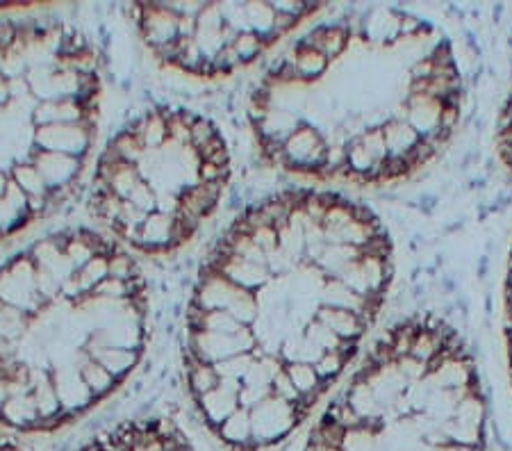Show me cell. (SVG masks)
I'll list each match as a JSON object with an SVG mask.
<instances>
[{
  "instance_id": "obj_17",
  "label": "cell",
  "mask_w": 512,
  "mask_h": 451,
  "mask_svg": "<svg viewBox=\"0 0 512 451\" xmlns=\"http://www.w3.org/2000/svg\"><path fill=\"white\" fill-rule=\"evenodd\" d=\"M253 363H255V351H253V354H239V356L221 360V363L214 365V369H217V374H219L221 381L244 383L246 374L251 372Z\"/></svg>"
},
{
  "instance_id": "obj_6",
  "label": "cell",
  "mask_w": 512,
  "mask_h": 451,
  "mask_svg": "<svg viewBox=\"0 0 512 451\" xmlns=\"http://www.w3.org/2000/svg\"><path fill=\"white\" fill-rule=\"evenodd\" d=\"M239 390L242 383L221 381L208 395L196 399V410L208 429H219L239 408Z\"/></svg>"
},
{
  "instance_id": "obj_2",
  "label": "cell",
  "mask_w": 512,
  "mask_h": 451,
  "mask_svg": "<svg viewBox=\"0 0 512 451\" xmlns=\"http://www.w3.org/2000/svg\"><path fill=\"white\" fill-rule=\"evenodd\" d=\"M328 144L324 133L312 123H303L283 144V169L299 176L319 178L326 167Z\"/></svg>"
},
{
  "instance_id": "obj_3",
  "label": "cell",
  "mask_w": 512,
  "mask_h": 451,
  "mask_svg": "<svg viewBox=\"0 0 512 451\" xmlns=\"http://www.w3.org/2000/svg\"><path fill=\"white\" fill-rule=\"evenodd\" d=\"M96 126L82 123H53V126L35 128V149L48 153H62L85 160L94 149Z\"/></svg>"
},
{
  "instance_id": "obj_1",
  "label": "cell",
  "mask_w": 512,
  "mask_h": 451,
  "mask_svg": "<svg viewBox=\"0 0 512 451\" xmlns=\"http://www.w3.org/2000/svg\"><path fill=\"white\" fill-rule=\"evenodd\" d=\"M308 415L301 406L289 404L278 397H267L258 406L251 408L253 442L255 451L276 449L299 429V422Z\"/></svg>"
},
{
  "instance_id": "obj_8",
  "label": "cell",
  "mask_w": 512,
  "mask_h": 451,
  "mask_svg": "<svg viewBox=\"0 0 512 451\" xmlns=\"http://www.w3.org/2000/svg\"><path fill=\"white\" fill-rule=\"evenodd\" d=\"M285 62L292 64L296 76L303 82V85H312V82L321 80L330 69V60L328 57L317 51V48L305 46V44H292L289 48H285Z\"/></svg>"
},
{
  "instance_id": "obj_20",
  "label": "cell",
  "mask_w": 512,
  "mask_h": 451,
  "mask_svg": "<svg viewBox=\"0 0 512 451\" xmlns=\"http://www.w3.org/2000/svg\"><path fill=\"white\" fill-rule=\"evenodd\" d=\"M506 338H508V351L512 358V317H508V315H506Z\"/></svg>"
},
{
  "instance_id": "obj_12",
  "label": "cell",
  "mask_w": 512,
  "mask_h": 451,
  "mask_svg": "<svg viewBox=\"0 0 512 451\" xmlns=\"http://www.w3.org/2000/svg\"><path fill=\"white\" fill-rule=\"evenodd\" d=\"M35 126H53V123H82L87 121V108L80 101H44L32 112Z\"/></svg>"
},
{
  "instance_id": "obj_7",
  "label": "cell",
  "mask_w": 512,
  "mask_h": 451,
  "mask_svg": "<svg viewBox=\"0 0 512 451\" xmlns=\"http://www.w3.org/2000/svg\"><path fill=\"white\" fill-rule=\"evenodd\" d=\"M299 44L317 48L333 64L351 48V32L344 23H317L308 32H303Z\"/></svg>"
},
{
  "instance_id": "obj_15",
  "label": "cell",
  "mask_w": 512,
  "mask_h": 451,
  "mask_svg": "<svg viewBox=\"0 0 512 451\" xmlns=\"http://www.w3.org/2000/svg\"><path fill=\"white\" fill-rule=\"evenodd\" d=\"M383 431L385 429H376V426H369V424L355 426V429L344 431L340 449L342 451H378Z\"/></svg>"
},
{
  "instance_id": "obj_14",
  "label": "cell",
  "mask_w": 512,
  "mask_h": 451,
  "mask_svg": "<svg viewBox=\"0 0 512 451\" xmlns=\"http://www.w3.org/2000/svg\"><path fill=\"white\" fill-rule=\"evenodd\" d=\"M230 46H233V51L237 53L239 62H242L244 69L253 67V64H258L260 60H264V55H267V51H269L267 39L260 37L258 32H253V30L239 32Z\"/></svg>"
},
{
  "instance_id": "obj_13",
  "label": "cell",
  "mask_w": 512,
  "mask_h": 451,
  "mask_svg": "<svg viewBox=\"0 0 512 451\" xmlns=\"http://www.w3.org/2000/svg\"><path fill=\"white\" fill-rule=\"evenodd\" d=\"M383 135H385V144H387V153H390V158L408 160V155L415 151L417 144L421 142L417 130L412 128L406 119L387 121L383 126Z\"/></svg>"
},
{
  "instance_id": "obj_22",
  "label": "cell",
  "mask_w": 512,
  "mask_h": 451,
  "mask_svg": "<svg viewBox=\"0 0 512 451\" xmlns=\"http://www.w3.org/2000/svg\"><path fill=\"white\" fill-rule=\"evenodd\" d=\"M510 376H512V358H510Z\"/></svg>"
},
{
  "instance_id": "obj_11",
  "label": "cell",
  "mask_w": 512,
  "mask_h": 451,
  "mask_svg": "<svg viewBox=\"0 0 512 451\" xmlns=\"http://www.w3.org/2000/svg\"><path fill=\"white\" fill-rule=\"evenodd\" d=\"M315 319H319L321 324L330 328V331H333L342 342H360L362 335L367 333L365 319H362L360 315L351 313V310L319 306Z\"/></svg>"
},
{
  "instance_id": "obj_5",
  "label": "cell",
  "mask_w": 512,
  "mask_h": 451,
  "mask_svg": "<svg viewBox=\"0 0 512 451\" xmlns=\"http://www.w3.org/2000/svg\"><path fill=\"white\" fill-rule=\"evenodd\" d=\"M178 21L180 16L169 10L167 3L144 5V16L139 23V37L144 39L148 48H160L173 44L178 39Z\"/></svg>"
},
{
  "instance_id": "obj_9",
  "label": "cell",
  "mask_w": 512,
  "mask_h": 451,
  "mask_svg": "<svg viewBox=\"0 0 512 451\" xmlns=\"http://www.w3.org/2000/svg\"><path fill=\"white\" fill-rule=\"evenodd\" d=\"M85 354L98 360L114 379L123 381L128 374L135 372L137 367H142L144 351L137 349H121V347H80Z\"/></svg>"
},
{
  "instance_id": "obj_18",
  "label": "cell",
  "mask_w": 512,
  "mask_h": 451,
  "mask_svg": "<svg viewBox=\"0 0 512 451\" xmlns=\"http://www.w3.org/2000/svg\"><path fill=\"white\" fill-rule=\"evenodd\" d=\"M346 367H349V358H346L342 351H326V354L315 363L319 379H321V383H326V385L335 383L337 379H340Z\"/></svg>"
},
{
  "instance_id": "obj_4",
  "label": "cell",
  "mask_w": 512,
  "mask_h": 451,
  "mask_svg": "<svg viewBox=\"0 0 512 451\" xmlns=\"http://www.w3.org/2000/svg\"><path fill=\"white\" fill-rule=\"evenodd\" d=\"M32 164L44 176L48 190H69L76 187L82 176V160L71 158V155L62 153H48V151H32Z\"/></svg>"
},
{
  "instance_id": "obj_10",
  "label": "cell",
  "mask_w": 512,
  "mask_h": 451,
  "mask_svg": "<svg viewBox=\"0 0 512 451\" xmlns=\"http://www.w3.org/2000/svg\"><path fill=\"white\" fill-rule=\"evenodd\" d=\"M76 369L82 376V381H85V385L89 388V392L96 397V401L101 399H107L112 397L114 392L119 390V379H114V376L107 372V369L98 363V360H94L89 354H85V351H78L76 356Z\"/></svg>"
},
{
  "instance_id": "obj_19",
  "label": "cell",
  "mask_w": 512,
  "mask_h": 451,
  "mask_svg": "<svg viewBox=\"0 0 512 451\" xmlns=\"http://www.w3.org/2000/svg\"><path fill=\"white\" fill-rule=\"evenodd\" d=\"M303 333H305V338L315 344L321 354H326V351H340L344 347V342L337 338L330 328L321 324L319 319H312V322L303 328Z\"/></svg>"
},
{
  "instance_id": "obj_16",
  "label": "cell",
  "mask_w": 512,
  "mask_h": 451,
  "mask_svg": "<svg viewBox=\"0 0 512 451\" xmlns=\"http://www.w3.org/2000/svg\"><path fill=\"white\" fill-rule=\"evenodd\" d=\"M14 183L19 185V190L28 196V199H41V196H48L51 190H48L44 176L39 174V169L35 164H19L14 169Z\"/></svg>"
},
{
  "instance_id": "obj_21",
  "label": "cell",
  "mask_w": 512,
  "mask_h": 451,
  "mask_svg": "<svg viewBox=\"0 0 512 451\" xmlns=\"http://www.w3.org/2000/svg\"><path fill=\"white\" fill-rule=\"evenodd\" d=\"M510 395H512V376H510Z\"/></svg>"
}]
</instances>
